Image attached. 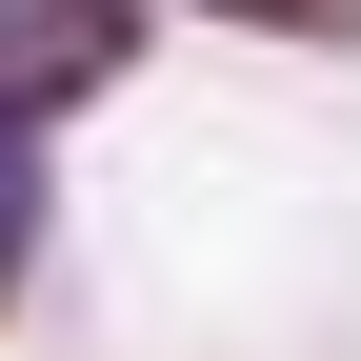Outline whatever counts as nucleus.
I'll return each instance as SVG.
<instances>
[{
  "label": "nucleus",
  "mask_w": 361,
  "mask_h": 361,
  "mask_svg": "<svg viewBox=\"0 0 361 361\" xmlns=\"http://www.w3.org/2000/svg\"><path fill=\"white\" fill-rule=\"evenodd\" d=\"M221 20H261V40H361V0H221Z\"/></svg>",
  "instance_id": "nucleus-1"
},
{
  "label": "nucleus",
  "mask_w": 361,
  "mask_h": 361,
  "mask_svg": "<svg viewBox=\"0 0 361 361\" xmlns=\"http://www.w3.org/2000/svg\"><path fill=\"white\" fill-rule=\"evenodd\" d=\"M0 281H20V221H0Z\"/></svg>",
  "instance_id": "nucleus-2"
}]
</instances>
